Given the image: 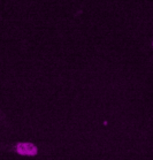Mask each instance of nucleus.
Returning a JSON list of instances; mask_svg holds the SVG:
<instances>
[{
	"mask_svg": "<svg viewBox=\"0 0 153 160\" xmlns=\"http://www.w3.org/2000/svg\"><path fill=\"white\" fill-rule=\"evenodd\" d=\"M16 151L22 156H36L38 153L37 146L32 143H18L16 145Z\"/></svg>",
	"mask_w": 153,
	"mask_h": 160,
	"instance_id": "f257e3e1",
	"label": "nucleus"
}]
</instances>
